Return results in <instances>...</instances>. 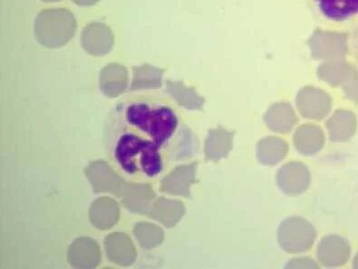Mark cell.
Masks as SVG:
<instances>
[{"label":"cell","instance_id":"8fae6325","mask_svg":"<svg viewBox=\"0 0 358 269\" xmlns=\"http://www.w3.org/2000/svg\"><path fill=\"white\" fill-rule=\"evenodd\" d=\"M327 127L333 142H344L356 131V116L347 111L336 112L327 122Z\"/></svg>","mask_w":358,"mask_h":269},{"label":"cell","instance_id":"e0dca14e","mask_svg":"<svg viewBox=\"0 0 358 269\" xmlns=\"http://www.w3.org/2000/svg\"><path fill=\"white\" fill-rule=\"evenodd\" d=\"M136 82H141L138 87H159L162 71L160 69L155 68L151 66H143L136 67ZM140 88V89H141Z\"/></svg>","mask_w":358,"mask_h":269},{"label":"cell","instance_id":"ba28073f","mask_svg":"<svg viewBox=\"0 0 358 269\" xmlns=\"http://www.w3.org/2000/svg\"><path fill=\"white\" fill-rule=\"evenodd\" d=\"M350 252V246L343 238L327 237L321 240L318 246V261L326 267H338L347 262Z\"/></svg>","mask_w":358,"mask_h":269},{"label":"cell","instance_id":"3957f363","mask_svg":"<svg viewBox=\"0 0 358 269\" xmlns=\"http://www.w3.org/2000/svg\"><path fill=\"white\" fill-rule=\"evenodd\" d=\"M316 236L313 226L299 217L287 219L278 228V243L289 253L307 252L313 245Z\"/></svg>","mask_w":358,"mask_h":269},{"label":"cell","instance_id":"7a4b0ae2","mask_svg":"<svg viewBox=\"0 0 358 269\" xmlns=\"http://www.w3.org/2000/svg\"><path fill=\"white\" fill-rule=\"evenodd\" d=\"M36 41L48 48H58L66 45L75 36L76 20L72 12L66 8L45 9L35 20Z\"/></svg>","mask_w":358,"mask_h":269},{"label":"cell","instance_id":"ac0fdd59","mask_svg":"<svg viewBox=\"0 0 358 269\" xmlns=\"http://www.w3.org/2000/svg\"><path fill=\"white\" fill-rule=\"evenodd\" d=\"M345 94L351 100L358 103V72L342 85Z\"/></svg>","mask_w":358,"mask_h":269},{"label":"cell","instance_id":"52a82bcc","mask_svg":"<svg viewBox=\"0 0 358 269\" xmlns=\"http://www.w3.org/2000/svg\"><path fill=\"white\" fill-rule=\"evenodd\" d=\"M278 183L281 191L289 195L304 192L310 183V174L304 164L292 163L281 168L278 173Z\"/></svg>","mask_w":358,"mask_h":269},{"label":"cell","instance_id":"30bf717a","mask_svg":"<svg viewBox=\"0 0 358 269\" xmlns=\"http://www.w3.org/2000/svg\"><path fill=\"white\" fill-rule=\"evenodd\" d=\"M265 122L269 129L277 133H287L298 122L292 107L287 103H278L272 106L265 115Z\"/></svg>","mask_w":358,"mask_h":269},{"label":"cell","instance_id":"5b68a950","mask_svg":"<svg viewBox=\"0 0 358 269\" xmlns=\"http://www.w3.org/2000/svg\"><path fill=\"white\" fill-rule=\"evenodd\" d=\"M114 44V33L105 24L91 23L81 33L82 48L93 56H103L109 53Z\"/></svg>","mask_w":358,"mask_h":269},{"label":"cell","instance_id":"9a60e30c","mask_svg":"<svg viewBox=\"0 0 358 269\" xmlns=\"http://www.w3.org/2000/svg\"><path fill=\"white\" fill-rule=\"evenodd\" d=\"M321 11L333 20H344L358 13V0H317Z\"/></svg>","mask_w":358,"mask_h":269},{"label":"cell","instance_id":"7c38bea8","mask_svg":"<svg viewBox=\"0 0 358 269\" xmlns=\"http://www.w3.org/2000/svg\"><path fill=\"white\" fill-rule=\"evenodd\" d=\"M289 147L282 139L268 137L261 140L257 147V155L261 163L273 165L280 163L286 157Z\"/></svg>","mask_w":358,"mask_h":269},{"label":"cell","instance_id":"4fadbf2b","mask_svg":"<svg viewBox=\"0 0 358 269\" xmlns=\"http://www.w3.org/2000/svg\"><path fill=\"white\" fill-rule=\"evenodd\" d=\"M357 73L355 67L341 60L323 64L318 68L317 75L320 79L329 82V85H343Z\"/></svg>","mask_w":358,"mask_h":269},{"label":"cell","instance_id":"ffe728a7","mask_svg":"<svg viewBox=\"0 0 358 269\" xmlns=\"http://www.w3.org/2000/svg\"><path fill=\"white\" fill-rule=\"evenodd\" d=\"M43 2L52 3V2H59L61 0H42Z\"/></svg>","mask_w":358,"mask_h":269},{"label":"cell","instance_id":"5bb4252c","mask_svg":"<svg viewBox=\"0 0 358 269\" xmlns=\"http://www.w3.org/2000/svg\"><path fill=\"white\" fill-rule=\"evenodd\" d=\"M234 136V133L226 131L222 127L210 131L206 147V152L209 158L213 161H219L226 157L232 148Z\"/></svg>","mask_w":358,"mask_h":269},{"label":"cell","instance_id":"9c48e42d","mask_svg":"<svg viewBox=\"0 0 358 269\" xmlns=\"http://www.w3.org/2000/svg\"><path fill=\"white\" fill-rule=\"evenodd\" d=\"M325 143V136L320 127L306 124L299 127L294 136L296 150L305 155L315 154L320 152Z\"/></svg>","mask_w":358,"mask_h":269},{"label":"cell","instance_id":"6da1fadb","mask_svg":"<svg viewBox=\"0 0 358 269\" xmlns=\"http://www.w3.org/2000/svg\"><path fill=\"white\" fill-rule=\"evenodd\" d=\"M168 103L134 99L118 103L103 128V147L112 167L134 183H155L168 165L189 154L191 133Z\"/></svg>","mask_w":358,"mask_h":269},{"label":"cell","instance_id":"d6986e66","mask_svg":"<svg viewBox=\"0 0 358 269\" xmlns=\"http://www.w3.org/2000/svg\"><path fill=\"white\" fill-rule=\"evenodd\" d=\"M72 1L82 7H90V6L96 5L100 0H72Z\"/></svg>","mask_w":358,"mask_h":269},{"label":"cell","instance_id":"2e32d148","mask_svg":"<svg viewBox=\"0 0 358 269\" xmlns=\"http://www.w3.org/2000/svg\"><path fill=\"white\" fill-rule=\"evenodd\" d=\"M168 88L173 96L182 106L189 108H200L204 100L194 90L186 88L182 82H168Z\"/></svg>","mask_w":358,"mask_h":269},{"label":"cell","instance_id":"8992f818","mask_svg":"<svg viewBox=\"0 0 358 269\" xmlns=\"http://www.w3.org/2000/svg\"><path fill=\"white\" fill-rule=\"evenodd\" d=\"M296 106L304 117L322 120L331 109L332 101L325 92L306 87L296 96Z\"/></svg>","mask_w":358,"mask_h":269},{"label":"cell","instance_id":"277c9868","mask_svg":"<svg viewBox=\"0 0 358 269\" xmlns=\"http://www.w3.org/2000/svg\"><path fill=\"white\" fill-rule=\"evenodd\" d=\"M310 48L315 59L341 61L347 53V38L343 34L317 30L311 36Z\"/></svg>","mask_w":358,"mask_h":269}]
</instances>
